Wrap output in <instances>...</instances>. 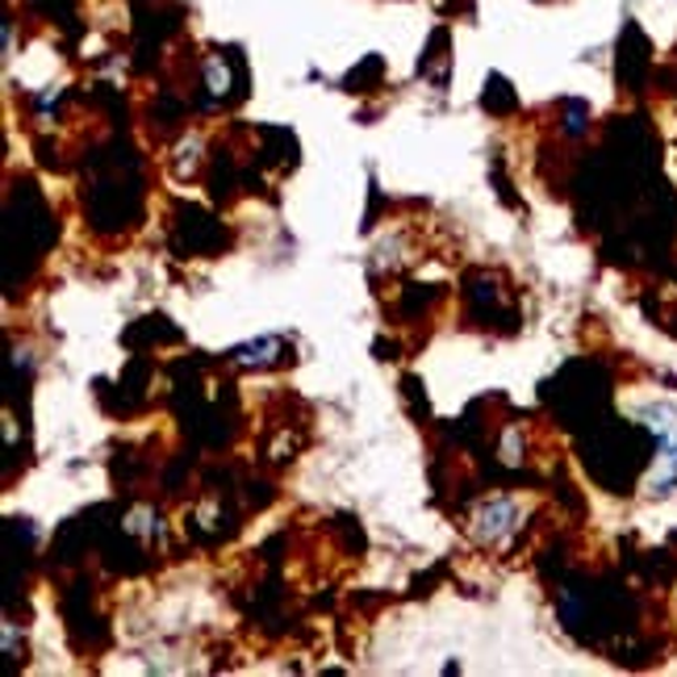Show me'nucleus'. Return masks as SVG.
<instances>
[{"label":"nucleus","instance_id":"f257e3e1","mask_svg":"<svg viewBox=\"0 0 677 677\" xmlns=\"http://www.w3.org/2000/svg\"><path fill=\"white\" fill-rule=\"evenodd\" d=\"M519 519V506L515 502H486L477 515V536L481 539H502Z\"/></svg>","mask_w":677,"mask_h":677},{"label":"nucleus","instance_id":"f03ea898","mask_svg":"<svg viewBox=\"0 0 677 677\" xmlns=\"http://www.w3.org/2000/svg\"><path fill=\"white\" fill-rule=\"evenodd\" d=\"M280 339H260V344H247V348H235L230 351V360H239V365H263L268 360V351H277Z\"/></svg>","mask_w":677,"mask_h":677}]
</instances>
